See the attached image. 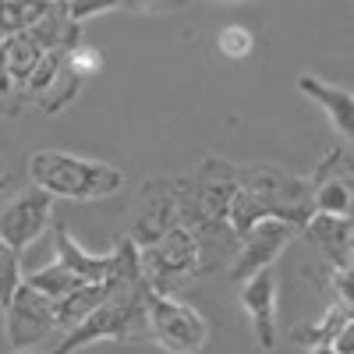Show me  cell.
<instances>
[{"label": "cell", "instance_id": "obj_20", "mask_svg": "<svg viewBox=\"0 0 354 354\" xmlns=\"http://www.w3.org/2000/svg\"><path fill=\"white\" fill-rule=\"evenodd\" d=\"M21 287V259L0 241V312H4L15 298V290Z\"/></svg>", "mask_w": 354, "mask_h": 354}, {"label": "cell", "instance_id": "obj_11", "mask_svg": "<svg viewBox=\"0 0 354 354\" xmlns=\"http://www.w3.org/2000/svg\"><path fill=\"white\" fill-rule=\"evenodd\" d=\"M312 213L322 216H351V145H337L326 153L308 177Z\"/></svg>", "mask_w": 354, "mask_h": 354}, {"label": "cell", "instance_id": "obj_23", "mask_svg": "<svg viewBox=\"0 0 354 354\" xmlns=\"http://www.w3.org/2000/svg\"><path fill=\"white\" fill-rule=\"evenodd\" d=\"M0 100H4V106H11V100H15V85H11V75L4 64V53H0Z\"/></svg>", "mask_w": 354, "mask_h": 354}, {"label": "cell", "instance_id": "obj_2", "mask_svg": "<svg viewBox=\"0 0 354 354\" xmlns=\"http://www.w3.org/2000/svg\"><path fill=\"white\" fill-rule=\"evenodd\" d=\"M312 216L308 177L280 163H234V198H230V234L241 241L262 220H280L301 234Z\"/></svg>", "mask_w": 354, "mask_h": 354}, {"label": "cell", "instance_id": "obj_6", "mask_svg": "<svg viewBox=\"0 0 354 354\" xmlns=\"http://www.w3.org/2000/svg\"><path fill=\"white\" fill-rule=\"evenodd\" d=\"M53 245H57V262L71 277H78V283H138L142 280L138 252L128 238H121L106 255H96V252H85L64 223H57Z\"/></svg>", "mask_w": 354, "mask_h": 354}, {"label": "cell", "instance_id": "obj_18", "mask_svg": "<svg viewBox=\"0 0 354 354\" xmlns=\"http://www.w3.org/2000/svg\"><path fill=\"white\" fill-rule=\"evenodd\" d=\"M25 283L32 287V290H39L43 298H50V301H61V298H68V294L75 290V287H82L78 283V277H71L61 262H50V266H43V270H36V273H28L25 277Z\"/></svg>", "mask_w": 354, "mask_h": 354}, {"label": "cell", "instance_id": "obj_22", "mask_svg": "<svg viewBox=\"0 0 354 354\" xmlns=\"http://www.w3.org/2000/svg\"><path fill=\"white\" fill-rule=\"evenodd\" d=\"M68 64H71V71H75L78 78H85V75H96V71H100L103 57H100V50H93V46H75V50L68 53Z\"/></svg>", "mask_w": 354, "mask_h": 354}, {"label": "cell", "instance_id": "obj_17", "mask_svg": "<svg viewBox=\"0 0 354 354\" xmlns=\"http://www.w3.org/2000/svg\"><path fill=\"white\" fill-rule=\"evenodd\" d=\"M82 82L85 78H78L75 71H71V64H64L61 71H57V78L50 82V88L32 103L39 113H46V117H53V113H61L64 106H71L75 100H78V93H82Z\"/></svg>", "mask_w": 354, "mask_h": 354}, {"label": "cell", "instance_id": "obj_26", "mask_svg": "<svg viewBox=\"0 0 354 354\" xmlns=\"http://www.w3.org/2000/svg\"><path fill=\"white\" fill-rule=\"evenodd\" d=\"M25 354H50V351H25Z\"/></svg>", "mask_w": 354, "mask_h": 354}, {"label": "cell", "instance_id": "obj_4", "mask_svg": "<svg viewBox=\"0 0 354 354\" xmlns=\"http://www.w3.org/2000/svg\"><path fill=\"white\" fill-rule=\"evenodd\" d=\"M100 340H113V344H138L149 340V326H145V283H117L110 290V298L82 319L71 333H64L61 344L46 347L50 354H75L85 344H100Z\"/></svg>", "mask_w": 354, "mask_h": 354}, {"label": "cell", "instance_id": "obj_5", "mask_svg": "<svg viewBox=\"0 0 354 354\" xmlns=\"http://www.w3.org/2000/svg\"><path fill=\"white\" fill-rule=\"evenodd\" d=\"M138 252V270H142V283L156 290V294H170L177 283H185L192 277H202V255H198V241L188 227H170L160 238L145 241L135 248Z\"/></svg>", "mask_w": 354, "mask_h": 354}, {"label": "cell", "instance_id": "obj_21", "mask_svg": "<svg viewBox=\"0 0 354 354\" xmlns=\"http://www.w3.org/2000/svg\"><path fill=\"white\" fill-rule=\"evenodd\" d=\"M216 50L227 57V61H245V57L255 50V36L245 25H227L220 32V39H216Z\"/></svg>", "mask_w": 354, "mask_h": 354}, {"label": "cell", "instance_id": "obj_19", "mask_svg": "<svg viewBox=\"0 0 354 354\" xmlns=\"http://www.w3.org/2000/svg\"><path fill=\"white\" fill-rule=\"evenodd\" d=\"M46 8L50 4H4V0H0V39L28 32V28L46 15Z\"/></svg>", "mask_w": 354, "mask_h": 354}, {"label": "cell", "instance_id": "obj_15", "mask_svg": "<svg viewBox=\"0 0 354 354\" xmlns=\"http://www.w3.org/2000/svg\"><path fill=\"white\" fill-rule=\"evenodd\" d=\"M117 283H82V287H75L68 298H61V301H53V319H57V330H64V333H71L82 319H88L93 315L106 298H110V290H113Z\"/></svg>", "mask_w": 354, "mask_h": 354}, {"label": "cell", "instance_id": "obj_25", "mask_svg": "<svg viewBox=\"0 0 354 354\" xmlns=\"http://www.w3.org/2000/svg\"><path fill=\"white\" fill-rule=\"evenodd\" d=\"M308 354H333V351H330V347H312Z\"/></svg>", "mask_w": 354, "mask_h": 354}, {"label": "cell", "instance_id": "obj_3", "mask_svg": "<svg viewBox=\"0 0 354 354\" xmlns=\"http://www.w3.org/2000/svg\"><path fill=\"white\" fill-rule=\"evenodd\" d=\"M28 181L53 202H100L124 188V170L64 149H39L28 156Z\"/></svg>", "mask_w": 354, "mask_h": 354}, {"label": "cell", "instance_id": "obj_8", "mask_svg": "<svg viewBox=\"0 0 354 354\" xmlns=\"http://www.w3.org/2000/svg\"><path fill=\"white\" fill-rule=\"evenodd\" d=\"M50 220H53V198L43 188L28 185V188L15 192L4 202V209H0V241L21 255L28 245H36L43 238Z\"/></svg>", "mask_w": 354, "mask_h": 354}, {"label": "cell", "instance_id": "obj_9", "mask_svg": "<svg viewBox=\"0 0 354 354\" xmlns=\"http://www.w3.org/2000/svg\"><path fill=\"white\" fill-rule=\"evenodd\" d=\"M4 330H8V344L15 354L25 351H39V344L57 330V319H53V301L43 298L39 290H32L25 280L15 290L11 305L4 308Z\"/></svg>", "mask_w": 354, "mask_h": 354}, {"label": "cell", "instance_id": "obj_7", "mask_svg": "<svg viewBox=\"0 0 354 354\" xmlns=\"http://www.w3.org/2000/svg\"><path fill=\"white\" fill-rule=\"evenodd\" d=\"M145 326L167 354H198L209 340V322L174 294L145 287Z\"/></svg>", "mask_w": 354, "mask_h": 354}, {"label": "cell", "instance_id": "obj_1", "mask_svg": "<svg viewBox=\"0 0 354 354\" xmlns=\"http://www.w3.org/2000/svg\"><path fill=\"white\" fill-rule=\"evenodd\" d=\"M177 216L198 241L202 273H213L223 259H234L238 241L230 234V198H234V163L209 156L188 174L174 177Z\"/></svg>", "mask_w": 354, "mask_h": 354}, {"label": "cell", "instance_id": "obj_14", "mask_svg": "<svg viewBox=\"0 0 354 354\" xmlns=\"http://www.w3.org/2000/svg\"><path fill=\"white\" fill-rule=\"evenodd\" d=\"M298 88H301L308 100H315L322 110H326L333 128L351 142V135H354V96H351V88L333 85V82H322L319 75H301L298 78Z\"/></svg>", "mask_w": 354, "mask_h": 354}, {"label": "cell", "instance_id": "obj_12", "mask_svg": "<svg viewBox=\"0 0 354 354\" xmlns=\"http://www.w3.org/2000/svg\"><path fill=\"white\" fill-rule=\"evenodd\" d=\"M238 301H241V308L252 322L255 344L262 351H273L277 347V273L262 270V273L248 277L241 283Z\"/></svg>", "mask_w": 354, "mask_h": 354}, {"label": "cell", "instance_id": "obj_13", "mask_svg": "<svg viewBox=\"0 0 354 354\" xmlns=\"http://www.w3.org/2000/svg\"><path fill=\"white\" fill-rule=\"evenodd\" d=\"M301 238L319 248L322 255L330 259V266L340 273V270H351V216H322V213H312L308 223L301 227Z\"/></svg>", "mask_w": 354, "mask_h": 354}, {"label": "cell", "instance_id": "obj_24", "mask_svg": "<svg viewBox=\"0 0 354 354\" xmlns=\"http://www.w3.org/2000/svg\"><path fill=\"white\" fill-rule=\"evenodd\" d=\"M15 185V174L4 167V163H0V195H8V188Z\"/></svg>", "mask_w": 354, "mask_h": 354}, {"label": "cell", "instance_id": "obj_10", "mask_svg": "<svg viewBox=\"0 0 354 354\" xmlns=\"http://www.w3.org/2000/svg\"><path fill=\"white\" fill-rule=\"evenodd\" d=\"M298 238V230L280 223V220H262L255 223L245 238L238 241V252L230 259V280L234 283H245L248 277L262 273V270H273V262L280 259V252Z\"/></svg>", "mask_w": 354, "mask_h": 354}, {"label": "cell", "instance_id": "obj_16", "mask_svg": "<svg viewBox=\"0 0 354 354\" xmlns=\"http://www.w3.org/2000/svg\"><path fill=\"white\" fill-rule=\"evenodd\" d=\"M347 326H354V322H351V305L333 301L322 319H315V322H308V326L294 330V340H301L308 351H312V347H330Z\"/></svg>", "mask_w": 354, "mask_h": 354}]
</instances>
